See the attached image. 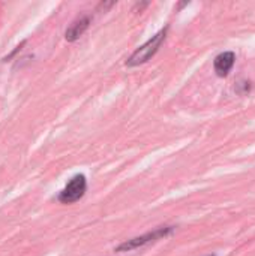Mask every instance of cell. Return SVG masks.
Masks as SVG:
<instances>
[{"label": "cell", "mask_w": 255, "mask_h": 256, "mask_svg": "<svg viewBox=\"0 0 255 256\" xmlns=\"http://www.w3.org/2000/svg\"><path fill=\"white\" fill-rule=\"evenodd\" d=\"M165 39V30H161L158 34H155L152 39H149L143 46H140L126 62L128 66H137V64H141V63H146L156 51L158 48L161 46L162 40Z\"/></svg>", "instance_id": "obj_1"}, {"label": "cell", "mask_w": 255, "mask_h": 256, "mask_svg": "<svg viewBox=\"0 0 255 256\" xmlns=\"http://www.w3.org/2000/svg\"><path fill=\"white\" fill-rule=\"evenodd\" d=\"M86 186H87L86 184V177L83 174H78V176L72 177L69 180V183L65 186V189L60 192L59 201L63 202V204H72V202L78 201L86 194Z\"/></svg>", "instance_id": "obj_2"}, {"label": "cell", "mask_w": 255, "mask_h": 256, "mask_svg": "<svg viewBox=\"0 0 255 256\" xmlns=\"http://www.w3.org/2000/svg\"><path fill=\"white\" fill-rule=\"evenodd\" d=\"M171 231V228H161V230H156L153 232H149L146 236H141V237H137V238H132V240H128L125 242L123 244H120L117 248V252H128V250H132V249H137V248H141L150 242H155L161 237H165L168 232Z\"/></svg>", "instance_id": "obj_3"}, {"label": "cell", "mask_w": 255, "mask_h": 256, "mask_svg": "<svg viewBox=\"0 0 255 256\" xmlns=\"http://www.w3.org/2000/svg\"><path fill=\"white\" fill-rule=\"evenodd\" d=\"M234 60H236V57H234V52H231V51H227V52H222V54L216 56V58H215V70H216V74L219 76H225L230 72V69L233 68Z\"/></svg>", "instance_id": "obj_4"}, {"label": "cell", "mask_w": 255, "mask_h": 256, "mask_svg": "<svg viewBox=\"0 0 255 256\" xmlns=\"http://www.w3.org/2000/svg\"><path fill=\"white\" fill-rule=\"evenodd\" d=\"M89 22H90V18H89V16H84V18L77 20V21L66 30V39H68V40H75V39H78V38L84 33V30L89 27Z\"/></svg>", "instance_id": "obj_5"}]
</instances>
